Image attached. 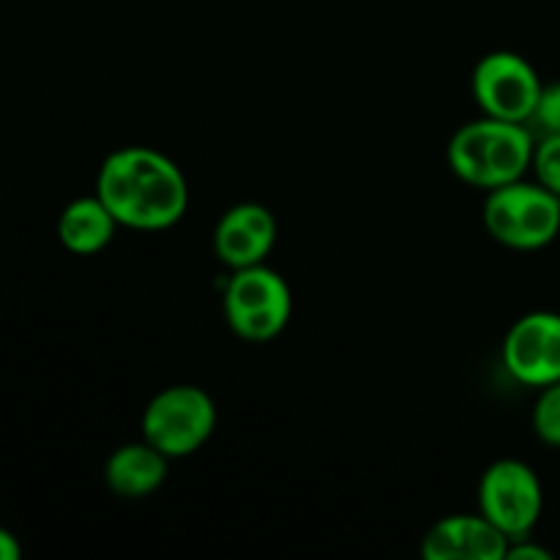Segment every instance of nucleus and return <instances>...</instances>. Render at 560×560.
Returning <instances> with one entry per match:
<instances>
[{
    "label": "nucleus",
    "mask_w": 560,
    "mask_h": 560,
    "mask_svg": "<svg viewBox=\"0 0 560 560\" xmlns=\"http://www.w3.org/2000/svg\"><path fill=\"white\" fill-rule=\"evenodd\" d=\"M170 457L142 438L140 443H126L109 454L104 465V481L118 498L140 501L153 495L167 479Z\"/></svg>",
    "instance_id": "9b49d317"
},
{
    "label": "nucleus",
    "mask_w": 560,
    "mask_h": 560,
    "mask_svg": "<svg viewBox=\"0 0 560 560\" xmlns=\"http://www.w3.org/2000/svg\"><path fill=\"white\" fill-rule=\"evenodd\" d=\"M217 430V402L191 383L167 386L142 410V438L170 459L200 452Z\"/></svg>",
    "instance_id": "20e7f679"
},
{
    "label": "nucleus",
    "mask_w": 560,
    "mask_h": 560,
    "mask_svg": "<svg viewBox=\"0 0 560 560\" xmlns=\"http://www.w3.org/2000/svg\"><path fill=\"white\" fill-rule=\"evenodd\" d=\"M506 560H552V552L547 547L534 545L530 536H523V539H514L509 545Z\"/></svg>",
    "instance_id": "dca6fc26"
},
{
    "label": "nucleus",
    "mask_w": 560,
    "mask_h": 560,
    "mask_svg": "<svg viewBox=\"0 0 560 560\" xmlns=\"http://www.w3.org/2000/svg\"><path fill=\"white\" fill-rule=\"evenodd\" d=\"M528 126L530 131L539 137L560 135V80L547 82V85L541 88L539 102H536Z\"/></svg>",
    "instance_id": "2eb2a0df"
},
{
    "label": "nucleus",
    "mask_w": 560,
    "mask_h": 560,
    "mask_svg": "<svg viewBox=\"0 0 560 560\" xmlns=\"http://www.w3.org/2000/svg\"><path fill=\"white\" fill-rule=\"evenodd\" d=\"M20 556H22L20 539H16L11 530L0 528V560H20Z\"/></svg>",
    "instance_id": "f3484780"
},
{
    "label": "nucleus",
    "mask_w": 560,
    "mask_h": 560,
    "mask_svg": "<svg viewBox=\"0 0 560 560\" xmlns=\"http://www.w3.org/2000/svg\"><path fill=\"white\" fill-rule=\"evenodd\" d=\"M530 170H534L536 184L560 197V135H547L536 140Z\"/></svg>",
    "instance_id": "4468645a"
},
{
    "label": "nucleus",
    "mask_w": 560,
    "mask_h": 560,
    "mask_svg": "<svg viewBox=\"0 0 560 560\" xmlns=\"http://www.w3.org/2000/svg\"><path fill=\"white\" fill-rule=\"evenodd\" d=\"M541 509H545L541 481L523 459H498L481 474L479 512L512 541L534 534Z\"/></svg>",
    "instance_id": "423d86ee"
},
{
    "label": "nucleus",
    "mask_w": 560,
    "mask_h": 560,
    "mask_svg": "<svg viewBox=\"0 0 560 560\" xmlns=\"http://www.w3.org/2000/svg\"><path fill=\"white\" fill-rule=\"evenodd\" d=\"M503 366L517 383L545 388L560 381V315L528 312L506 331Z\"/></svg>",
    "instance_id": "6e6552de"
},
{
    "label": "nucleus",
    "mask_w": 560,
    "mask_h": 560,
    "mask_svg": "<svg viewBox=\"0 0 560 560\" xmlns=\"http://www.w3.org/2000/svg\"><path fill=\"white\" fill-rule=\"evenodd\" d=\"M534 148L536 137L528 124H512L485 115L454 131L446 156L457 178L476 189L490 191L523 180L534 164Z\"/></svg>",
    "instance_id": "f03ea898"
},
{
    "label": "nucleus",
    "mask_w": 560,
    "mask_h": 560,
    "mask_svg": "<svg viewBox=\"0 0 560 560\" xmlns=\"http://www.w3.org/2000/svg\"><path fill=\"white\" fill-rule=\"evenodd\" d=\"M541 88L545 82L534 63L509 49L485 55L470 77V91L487 118L512 120V124H528Z\"/></svg>",
    "instance_id": "0eeeda50"
},
{
    "label": "nucleus",
    "mask_w": 560,
    "mask_h": 560,
    "mask_svg": "<svg viewBox=\"0 0 560 560\" xmlns=\"http://www.w3.org/2000/svg\"><path fill=\"white\" fill-rule=\"evenodd\" d=\"M96 197L118 224L156 233L180 222L189 208V184L170 156L145 145H129L102 162Z\"/></svg>",
    "instance_id": "f257e3e1"
},
{
    "label": "nucleus",
    "mask_w": 560,
    "mask_h": 560,
    "mask_svg": "<svg viewBox=\"0 0 560 560\" xmlns=\"http://www.w3.org/2000/svg\"><path fill=\"white\" fill-rule=\"evenodd\" d=\"M118 219L113 217L107 206L96 197H77L69 206L60 211L58 217V238L71 255H98L104 246L113 244L115 230H118Z\"/></svg>",
    "instance_id": "f8f14e48"
},
{
    "label": "nucleus",
    "mask_w": 560,
    "mask_h": 560,
    "mask_svg": "<svg viewBox=\"0 0 560 560\" xmlns=\"http://www.w3.org/2000/svg\"><path fill=\"white\" fill-rule=\"evenodd\" d=\"M487 233L509 249L534 252L560 233V197L536 180H514L487 191Z\"/></svg>",
    "instance_id": "7ed1b4c3"
},
{
    "label": "nucleus",
    "mask_w": 560,
    "mask_h": 560,
    "mask_svg": "<svg viewBox=\"0 0 560 560\" xmlns=\"http://www.w3.org/2000/svg\"><path fill=\"white\" fill-rule=\"evenodd\" d=\"M509 539L485 514H452L432 525L421 539L427 560H506Z\"/></svg>",
    "instance_id": "9d476101"
},
{
    "label": "nucleus",
    "mask_w": 560,
    "mask_h": 560,
    "mask_svg": "<svg viewBox=\"0 0 560 560\" xmlns=\"http://www.w3.org/2000/svg\"><path fill=\"white\" fill-rule=\"evenodd\" d=\"M224 320L246 342H271L284 331L293 312V295L282 273L266 262L235 268L224 284Z\"/></svg>",
    "instance_id": "39448f33"
},
{
    "label": "nucleus",
    "mask_w": 560,
    "mask_h": 560,
    "mask_svg": "<svg viewBox=\"0 0 560 560\" xmlns=\"http://www.w3.org/2000/svg\"><path fill=\"white\" fill-rule=\"evenodd\" d=\"M530 424H534L536 438L541 443L560 448V381L539 388Z\"/></svg>",
    "instance_id": "ddd939ff"
},
{
    "label": "nucleus",
    "mask_w": 560,
    "mask_h": 560,
    "mask_svg": "<svg viewBox=\"0 0 560 560\" xmlns=\"http://www.w3.org/2000/svg\"><path fill=\"white\" fill-rule=\"evenodd\" d=\"M273 244H277V219L260 202L230 206L213 228V252L233 271L266 262Z\"/></svg>",
    "instance_id": "1a4fd4ad"
}]
</instances>
